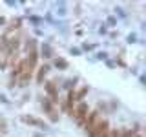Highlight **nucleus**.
<instances>
[{
  "instance_id": "obj_1",
  "label": "nucleus",
  "mask_w": 146,
  "mask_h": 137,
  "mask_svg": "<svg viewBox=\"0 0 146 137\" xmlns=\"http://www.w3.org/2000/svg\"><path fill=\"white\" fill-rule=\"evenodd\" d=\"M88 113H90L88 104H86V102H79V104H77V108L73 110V113H71V115L75 117L77 121L80 122V124H84V119H86V115H88Z\"/></svg>"
},
{
  "instance_id": "obj_2",
  "label": "nucleus",
  "mask_w": 146,
  "mask_h": 137,
  "mask_svg": "<svg viewBox=\"0 0 146 137\" xmlns=\"http://www.w3.org/2000/svg\"><path fill=\"white\" fill-rule=\"evenodd\" d=\"M44 90H46V93L49 95V100H51V102H58V88H57V84H55L53 80L46 82Z\"/></svg>"
},
{
  "instance_id": "obj_3",
  "label": "nucleus",
  "mask_w": 146,
  "mask_h": 137,
  "mask_svg": "<svg viewBox=\"0 0 146 137\" xmlns=\"http://www.w3.org/2000/svg\"><path fill=\"white\" fill-rule=\"evenodd\" d=\"M99 121V112H90L88 115H86L84 119V128H86V132H90L91 128L95 126V122Z\"/></svg>"
},
{
  "instance_id": "obj_4",
  "label": "nucleus",
  "mask_w": 146,
  "mask_h": 137,
  "mask_svg": "<svg viewBox=\"0 0 146 137\" xmlns=\"http://www.w3.org/2000/svg\"><path fill=\"white\" fill-rule=\"evenodd\" d=\"M22 121L27 122V124H31V126H38V128H48V124H46L44 121H40V119H36V117H31V115H24L22 117Z\"/></svg>"
},
{
  "instance_id": "obj_5",
  "label": "nucleus",
  "mask_w": 146,
  "mask_h": 137,
  "mask_svg": "<svg viewBox=\"0 0 146 137\" xmlns=\"http://www.w3.org/2000/svg\"><path fill=\"white\" fill-rule=\"evenodd\" d=\"M36 61H38V53H36V51H29V53H27V59H26L27 68L33 70V68L36 66Z\"/></svg>"
},
{
  "instance_id": "obj_6",
  "label": "nucleus",
  "mask_w": 146,
  "mask_h": 137,
  "mask_svg": "<svg viewBox=\"0 0 146 137\" xmlns=\"http://www.w3.org/2000/svg\"><path fill=\"white\" fill-rule=\"evenodd\" d=\"M48 71H49V66H48V64H44V66L38 68V73H36V82H38V84L44 80V77L48 75Z\"/></svg>"
},
{
  "instance_id": "obj_7",
  "label": "nucleus",
  "mask_w": 146,
  "mask_h": 137,
  "mask_svg": "<svg viewBox=\"0 0 146 137\" xmlns=\"http://www.w3.org/2000/svg\"><path fill=\"white\" fill-rule=\"evenodd\" d=\"M86 93H88V86H82L79 91H75V95H77V102H82V99L86 97Z\"/></svg>"
},
{
  "instance_id": "obj_8",
  "label": "nucleus",
  "mask_w": 146,
  "mask_h": 137,
  "mask_svg": "<svg viewBox=\"0 0 146 137\" xmlns=\"http://www.w3.org/2000/svg\"><path fill=\"white\" fill-rule=\"evenodd\" d=\"M53 64L58 68V70H68V61H66V59H55Z\"/></svg>"
},
{
  "instance_id": "obj_9",
  "label": "nucleus",
  "mask_w": 146,
  "mask_h": 137,
  "mask_svg": "<svg viewBox=\"0 0 146 137\" xmlns=\"http://www.w3.org/2000/svg\"><path fill=\"white\" fill-rule=\"evenodd\" d=\"M42 57H46V59H48V57H53V49L49 48L48 44L42 46Z\"/></svg>"
},
{
  "instance_id": "obj_10",
  "label": "nucleus",
  "mask_w": 146,
  "mask_h": 137,
  "mask_svg": "<svg viewBox=\"0 0 146 137\" xmlns=\"http://www.w3.org/2000/svg\"><path fill=\"white\" fill-rule=\"evenodd\" d=\"M35 46H36V42H35L33 39H29L26 42V49H27V51H35Z\"/></svg>"
},
{
  "instance_id": "obj_11",
  "label": "nucleus",
  "mask_w": 146,
  "mask_h": 137,
  "mask_svg": "<svg viewBox=\"0 0 146 137\" xmlns=\"http://www.w3.org/2000/svg\"><path fill=\"white\" fill-rule=\"evenodd\" d=\"M108 137H121V130H110Z\"/></svg>"
},
{
  "instance_id": "obj_12",
  "label": "nucleus",
  "mask_w": 146,
  "mask_h": 137,
  "mask_svg": "<svg viewBox=\"0 0 146 137\" xmlns=\"http://www.w3.org/2000/svg\"><path fill=\"white\" fill-rule=\"evenodd\" d=\"M4 24H6V18H4V17H0V26H4Z\"/></svg>"
},
{
  "instance_id": "obj_13",
  "label": "nucleus",
  "mask_w": 146,
  "mask_h": 137,
  "mask_svg": "<svg viewBox=\"0 0 146 137\" xmlns=\"http://www.w3.org/2000/svg\"><path fill=\"white\" fill-rule=\"evenodd\" d=\"M99 137H108V132H106V134H102V135H99Z\"/></svg>"
}]
</instances>
